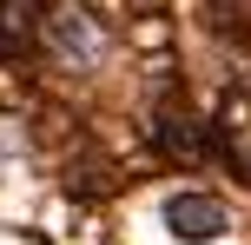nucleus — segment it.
<instances>
[{
	"instance_id": "2",
	"label": "nucleus",
	"mask_w": 251,
	"mask_h": 245,
	"mask_svg": "<svg viewBox=\"0 0 251 245\" xmlns=\"http://www.w3.org/2000/svg\"><path fill=\"white\" fill-rule=\"evenodd\" d=\"M53 47L86 66V60H100V27H93L86 13H60V20H53Z\"/></svg>"
},
{
	"instance_id": "1",
	"label": "nucleus",
	"mask_w": 251,
	"mask_h": 245,
	"mask_svg": "<svg viewBox=\"0 0 251 245\" xmlns=\"http://www.w3.org/2000/svg\"><path fill=\"white\" fill-rule=\"evenodd\" d=\"M165 225H172L178 239L205 245V239H218V232H225V206H218V199H199V192H185V199H172V206H165Z\"/></svg>"
}]
</instances>
